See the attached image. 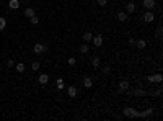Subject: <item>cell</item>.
<instances>
[{"label":"cell","instance_id":"7","mask_svg":"<svg viewBox=\"0 0 163 121\" xmlns=\"http://www.w3.org/2000/svg\"><path fill=\"white\" fill-rule=\"evenodd\" d=\"M91 41H93V44L96 48H101V44H103V36H101V34H96V36H93Z\"/></svg>","mask_w":163,"mask_h":121},{"label":"cell","instance_id":"27","mask_svg":"<svg viewBox=\"0 0 163 121\" xmlns=\"http://www.w3.org/2000/svg\"><path fill=\"white\" fill-rule=\"evenodd\" d=\"M7 66H8V67H13V66H15V61H13V59H8V61H7Z\"/></svg>","mask_w":163,"mask_h":121},{"label":"cell","instance_id":"3","mask_svg":"<svg viewBox=\"0 0 163 121\" xmlns=\"http://www.w3.org/2000/svg\"><path fill=\"white\" fill-rule=\"evenodd\" d=\"M153 20H155V15H153L152 10H148V12L144 13V21H145V23H152Z\"/></svg>","mask_w":163,"mask_h":121},{"label":"cell","instance_id":"12","mask_svg":"<svg viewBox=\"0 0 163 121\" xmlns=\"http://www.w3.org/2000/svg\"><path fill=\"white\" fill-rule=\"evenodd\" d=\"M91 39H93V34H91V31H86L85 34H83V41H86V43H90Z\"/></svg>","mask_w":163,"mask_h":121},{"label":"cell","instance_id":"9","mask_svg":"<svg viewBox=\"0 0 163 121\" xmlns=\"http://www.w3.org/2000/svg\"><path fill=\"white\" fill-rule=\"evenodd\" d=\"M83 87H85V88H91V87H93V80H91L90 77H85V79H83Z\"/></svg>","mask_w":163,"mask_h":121},{"label":"cell","instance_id":"25","mask_svg":"<svg viewBox=\"0 0 163 121\" xmlns=\"http://www.w3.org/2000/svg\"><path fill=\"white\" fill-rule=\"evenodd\" d=\"M31 69H33V70H38V69H39V62H38V61L31 64Z\"/></svg>","mask_w":163,"mask_h":121},{"label":"cell","instance_id":"22","mask_svg":"<svg viewBox=\"0 0 163 121\" xmlns=\"http://www.w3.org/2000/svg\"><path fill=\"white\" fill-rule=\"evenodd\" d=\"M5 26H7V20L5 18H0V31L5 30Z\"/></svg>","mask_w":163,"mask_h":121},{"label":"cell","instance_id":"8","mask_svg":"<svg viewBox=\"0 0 163 121\" xmlns=\"http://www.w3.org/2000/svg\"><path fill=\"white\" fill-rule=\"evenodd\" d=\"M47 82H49V75L47 74H41L38 77V83H41V85H46Z\"/></svg>","mask_w":163,"mask_h":121},{"label":"cell","instance_id":"11","mask_svg":"<svg viewBox=\"0 0 163 121\" xmlns=\"http://www.w3.org/2000/svg\"><path fill=\"white\" fill-rule=\"evenodd\" d=\"M34 15H36V12H34L31 7H29V8H26V10H25V16H26V18H31V16H34Z\"/></svg>","mask_w":163,"mask_h":121},{"label":"cell","instance_id":"29","mask_svg":"<svg viewBox=\"0 0 163 121\" xmlns=\"http://www.w3.org/2000/svg\"><path fill=\"white\" fill-rule=\"evenodd\" d=\"M103 74H109V67H108V66L103 67Z\"/></svg>","mask_w":163,"mask_h":121},{"label":"cell","instance_id":"15","mask_svg":"<svg viewBox=\"0 0 163 121\" xmlns=\"http://www.w3.org/2000/svg\"><path fill=\"white\" fill-rule=\"evenodd\" d=\"M153 113V108H148V110H145V111H140V118H145V116H150Z\"/></svg>","mask_w":163,"mask_h":121},{"label":"cell","instance_id":"19","mask_svg":"<svg viewBox=\"0 0 163 121\" xmlns=\"http://www.w3.org/2000/svg\"><path fill=\"white\" fill-rule=\"evenodd\" d=\"M126 7H127V13H132V12L135 10V3H132V2H129Z\"/></svg>","mask_w":163,"mask_h":121},{"label":"cell","instance_id":"21","mask_svg":"<svg viewBox=\"0 0 163 121\" xmlns=\"http://www.w3.org/2000/svg\"><path fill=\"white\" fill-rule=\"evenodd\" d=\"M80 52H82V54H86V52H88V44H82V46H80Z\"/></svg>","mask_w":163,"mask_h":121},{"label":"cell","instance_id":"13","mask_svg":"<svg viewBox=\"0 0 163 121\" xmlns=\"http://www.w3.org/2000/svg\"><path fill=\"white\" fill-rule=\"evenodd\" d=\"M56 85H57V88H59V90H62V88L65 87L64 79H57V80H56Z\"/></svg>","mask_w":163,"mask_h":121},{"label":"cell","instance_id":"30","mask_svg":"<svg viewBox=\"0 0 163 121\" xmlns=\"http://www.w3.org/2000/svg\"><path fill=\"white\" fill-rule=\"evenodd\" d=\"M135 95H145L144 90H135Z\"/></svg>","mask_w":163,"mask_h":121},{"label":"cell","instance_id":"4","mask_svg":"<svg viewBox=\"0 0 163 121\" xmlns=\"http://www.w3.org/2000/svg\"><path fill=\"white\" fill-rule=\"evenodd\" d=\"M33 51H34V54H41V52L46 51V46H44L42 43H36L34 48H33Z\"/></svg>","mask_w":163,"mask_h":121},{"label":"cell","instance_id":"26","mask_svg":"<svg viewBox=\"0 0 163 121\" xmlns=\"http://www.w3.org/2000/svg\"><path fill=\"white\" fill-rule=\"evenodd\" d=\"M106 3H108V0H98V5L101 7H106Z\"/></svg>","mask_w":163,"mask_h":121},{"label":"cell","instance_id":"28","mask_svg":"<svg viewBox=\"0 0 163 121\" xmlns=\"http://www.w3.org/2000/svg\"><path fill=\"white\" fill-rule=\"evenodd\" d=\"M127 43H129V46H135V39L134 38H129V41H127Z\"/></svg>","mask_w":163,"mask_h":121},{"label":"cell","instance_id":"16","mask_svg":"<svg viewBox=\"0 0 163 121\" xmlns=\"http://www.w3.org/2000/svg\"><path fill=\"white\" fill-rule=\"evenodd\" d=\"M135 46L140 48V49H144L145 46H147V41H145V39H139V41H135Z\"/></svg>","mask_w":163,"mask_h":121},{"label":"cell","instance_id":"23","mask_svg":"<svg viewBox=\"0 0 163 121\" xmlns=\"http://www.w3.org/2000/svg\"><path fill=\"white\" fill-rule=\"evenodd\" d=\"M67 62H69V66H75L77 64V59H75V57H69Z\"/></svg>","mask_w":163,"mask_h":121},{"label":"cell","instance_id":"10","mask_svg":"<svg viewBox=\"0 0 163 121\" xmlns=\"http://www.w3.org/2000/svg\"><path fill=\"white\" fill-rule=\"evenodd\" d=\"M117 20L124 23V21H127V20H129V16H127V13H124V12H119V13H117Z\"/></svg>","mask_w":163,"mask_h":121},{"label":"cell","instance_id":"18","mask_svg":"<svg viewBox=\"0 0 163 121\" xmlns=\"http://www.w3.org/2000/svg\"><path fill=\"white\" fill-rule=\"evenodd\" d=\"M91 66H93L95 69H96V67H100V57L98 56H95L93 59H91Z\"/></svg>","mask_w":163,"mask_h":121},{"label":"cell","instance_id":"24","mask_svg":"<svg viewBox=\"0 0 163 121\" xmlns=\"http://www.w3.org/2000/svg\"><path fill=\"white\" fill-rule=\"evenodd\" d=\"M29 21H31L33 25H38V23H39V18H38L36 15H34V16H31V18H29Z\"/></svg>","mask_w":163,"mask_h":121},{"label":"cell","instance_id":"6","mask_svg":"<svg viewBox=\"0 0 163 121\" xmlns=\"http://www.w3.org/2000/svg\"><path fill=\"white\" fill-rule=\"evenodd\" d=\"M142 5L147 8V10H153V8H155V5H157V2H155V0H144Z\"/></svg>","mask_w":163,"mask_h":121},{"label":"cell","instance_id":"17","mask_svg":"<svg viewBox=\"0 0 163 121\" xmlns=\"http://www.w3.org/2000/svg\"><path fill=\"white\" fill-rule=\"evenodd\" d=\"M129 88V83L126 82V80H122V82L119 83V92H124V90H127Z\"/></svg>","mask_w":163,"mask_h":121},{"label":"cell","instance_id":"14","mask_svg":"<svg viewBox=\"0 0 163 121\" xmlns=\"http://www.w3.org/2000/svg\"><path fill=\"white\" fill-rule=\"evenodd\" d=\"M10 8H12V10L20 8V2H18V0H10Z\"/></svg>","mask_w":163,"mask_h":121},{"label":"cell","instance_id":"1","mask_svg":"<svg viewBox=\"0 0 163 121\" xmlns=\"http://www.w3.org/2000/svg\"><path fill=\"white\" fill-rule=\"evenodd\" d=\"M122 113H124V116H127V118H140V111H135L134 108H126Z\"/></svg>","mask_w":163,"mask_h":121},{"label":"cell","instance_id":"5","mask_svg":"<svg viewBox=\"0 0 163 121\" xmlns=\"http://www.w3.org/2000/svg\"><path fill=\"white\" fill-rule=\"evenodd\" d=\"M67 93H69L70 98H75V97L78 95V88L75 87V85H70V87L67 88Z\"/></svg>","mask_w":163,"mask_h":121},{"label":"cell","instance_id":"20","mask_svg":"<svg viewBox=\"0 0 163 121\" xmlns=\"http://www.w3.org/2000/svg\"><path fill=\"white\" fill-rule=\"evenodd\" d=\"M15 69H16V72H25V64H21V62H20V64L15 66Z\"/></svg>","mask_w":163,"mask_h":121},{"label":"cell","instance_id":"2","mask_svg":"<svg viewBox=\"0 0 163 121\" xmlns=\"http://www.w3.org/2000/svg\"><path fill=\"white\" fill-rule=\"evenodd\" d=\"M148 82H152V83H161V82H163V75H161V74L148 75Z\"/></svg>","mask_w":163,"mask_h":121}]
</instances>
